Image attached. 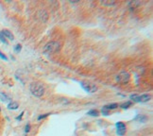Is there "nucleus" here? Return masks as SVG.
Segmentation results:
<instances>
[{"label": "nucleus", "mask_w": 153, "mask_h": 136, "mask_svg": "<svg viewBox=\"0 0 153 136\" xmlns=\"http://www.w3.org/2000/svg\"><path fill=\"white\" fill-rule=\"evenodd\" d=\"M60 50H61V44L59 42H56V41H52V42L46 44L43 49L44 54L45 55L54 54V53H57Z\"/></svg>", "instance_id": "f257e3e1"}, {"label": "nucleus", "mask_w": 153, "mask_h": 136, "mask_svg": "<svg viewBox=\"0 0 153 136\" xmlns=\"http://www.w3.org/2000/svg\"><path fill=\"white\" fill-rule=\"evenodd\" d=\"M29 90H30V93L33 96L36 97H41L45 94V87L41 83H39V82H33V83H31L30 87H29Z\"/></svg>", "instance_id": "f03ea898"}, {"label": "nucleus", "mask_w": 153, "mask_h": 136, "mask_svg": "<svg viewBox=\"0 0 153 136\" xmlns=\"http://www.w3.org/2000/svg\"><path fill=\"white\" fill-rule=\"evenodd\" d=\"M131 99L134 102H138V103H143V102H148L150 99V96L149 94H144L142 96H137V94H131Z\"/></svg>", "instance_id": "7ed1b4c3"}, {"label": "nucleus", "mask_w": 153, "mask_h": 136, "mask_svg": "<svg viewBox=\"0 0 153 136\" xmlns=\"http://www.w3.org/2000/svg\"><path fill=\"white\" fill-rule=\"evenodd\" d=\"M129 79H131V76L128 72H121L118 76L116 77V80L117 82H119L121 84H126L129 81Z\"/></svg>", "instance_id": "20e7f679"}, {"label": "nucleus", "mask_w": 153, "mask_h": 136, "mask_svg": "<svg viewBox=\"0 0 153 136\" xmlns=\"http://www.w3.org/2000/svg\"><path fill=\"white\" fill-rule=\"evenodd\" d=\"M80 85L87 93H96L97 90V87L95 84L90 83V82H80Z\"/></svg>", "instance_id": "39448f33"}, {"label": "nucleus", "mask_w": 153, "mask_h": 136, "mask_svg": "<svg viewBox=\"0 0 153 136\" xmlns=\"http://www.w3.org/2000/svg\"><path fill=\"white\" fill-rule=\"evenodd\" d=\"M1 33L4 35V37L6 39H9L10 41H13V39H14L13 35V33H11L10 30H8V29H3V30L1 31Z\"/></svg>", "instance_id": "423d86ee"}, {"label": "nucleus", "mask_w": 153, "mask_h": 136, "mask_svg": "<svg viewBox=\"0 0 153 136\" xmlns=\"http://www.w3.org/2000/svg\"><path fill=\"white\" fill-rule=\"evenodd\" d=\"M0 98H1V100L5 103H10L11 101V98L8 96V94H6L4 93H0Z\"/></svg>", "instance_id": "0eeeda50"}, {"label": "nucleus", "mask_w": 153, "mask_h": 136, "mask_svg": "<svg viewBox=\"0 0 153 136\" xmlns=\"http://www.w3.org/2000/svg\"><path fill=\"white\" fill-rule=\"evenodd\" d=\"M18 107H19L18 103L15 102V101H10L7 106V108L9 110H17V109H18Z\"/></svg>", "instance_id": "6e6552de"}, {"label": "nucleus", "mask_w": 153, "mask_h": 136, "mask_svg": "<svg viewBox=\"0 0 153 136\" xmlns=\"http://www.w3.org/2000/svg\"><path fill=\"white\" fill-rule=\"evenodd\" d=\"M140 5H141L140 1H131L128 3V8L131 10H134V9L138 8V6H140Z\"/></svg>", "instance_id": "1a4fd4ad"}, {"label": "nucleus", "mask_w": 153, "mask_h": 136, "mask_svg": "<svg viewBox=\"0 0 153 136\" xmlns=\"http://www.w3.org/2000/svg\"><path fill=\"white\" fill-rule=\"evenodd\" d=\"M116 108H118V104L116 103H111V104H109L107 106H105V107H103L102 110H105V111H109V110H114Z\"/></svg>", "instance_id": "9d476101"}, {"label": "nucleus", "mask_w": 153, "mask_h": 136, "mask_svg": "<svg viewBox=\"0 0 153 136\" xmlns=\"http://www.w3.org/2000/svg\"><path fill=\"white\" fill-rule=\"evenodd\" d=\"M148 119H149V118L146 117V115H143V114H139V115H137L136 117H135V120H137L139 122H143V123L146 122V121H148Z\"/></svg>", "instance_id": "9b49d317"}, {"label": "nucleus", "mask_w": 153, "mask_h": 136, "mask_svg": "<svg viewBox=\"0 0 153 136\" xmlns=\"http://www.w3.org/2000/svg\"><path fill=\"white\" fill-rule=\"evenodd\" d=\"M116 128H117V132L126 131V126H125V124H124V123H122V122L116 123Z\"/></svg>", "instance_id": "f8f14e48"}, {"label": "nucleus", "mask_w": 153, "mask_h": 136, "mask_svg": "<svg viewBox=\"0 0 153 136\" xmlns=\"http://www.w3.org/2000/svg\"><path fill=\"white\" fill-rule=\"evenodd\" d=\"M115 1H101V4L103 5V6H106V7H111V6H114V5H115Z\"/></svg>", "instance_id": "ddd939ff"}, {"label": "nucleus", "mask_w": 153, "mask_h": 136, "mask_svg": "<svg viewBox=\"0 0 153 136\" xmlns=\"http://www.w3.org/2000/svg\"><path fill=\"white\" fill-rule=\"evenodd\" d=\"M88 115L91 116H98V111L97 110H91L88 111Z\"/></svg>", "instance_id": "4468645a"}, {"label": "nucleus", "mask_w": 153, "mask_h": 136, "mask_svg": "<svg viewBox=\"0 0 153 136\" xmlns=\"http://www.w3.org/2000/svg\"><path fill=\"white\" fill-rule=\"evenodd\" d=\"M131 105V101H127V102H125V103H123V104L120 106V107H121L122 109H128Z\"/></svg>", "instance_id": "2eb2a0df"}, {"label": "nucleus", "mask_w": 153, "mask_h": 136, "mask_svg": "<svg viewBox=\"0 0 153 136\" xmlns=\"http://www.w3.org/2000/svg\"><path fill=\"white\" fill-rule=\"evenodd\" d=\"M0 42H2L3 44H5V45H8V41H7V39H6L5 37H4V35L0 32Z\"/></svg>", "instance_id": "dca6fc26"}, {"label": "nucleus", "mask_w": 153, "mask_h": 136, "mask_svg": "<svg viewBox=\"0 0 153 136\" xmlns=\"http://www.w3.org/2000/svg\"><path fill=\"white\" fill-rule=\"evenodd\" d=\"M21 49H22V45H16L14 46V51H15L16 53H19V52L21 51Z\"/></svg>", "instance_id": "f3484780"}, {"label": "nucleus", "mask_w": 153, "mask_h": 136, "mask_svg": "<svg viewBox=\"0 0 153 136\" xmlns=\"http://www.w3.org/2000/svg\"><path fill=\"white\" fill-rule=\"evenodd\" d=\"M0 59H2V60H4V61H8V57L5 54H3L1 51H0Z\"/></svg>", "instance_id": "a211bd4d"}, {"label": "nucleus", "mask_w": 153, "mask_h": 136, "mask_svg": "<svg viewBox=\"0 0 153 136\" xmlns=\"http://www.w3.org/2000/svg\"><path fill=\"white\" fill-rule=\"evenodd\" d=\"M48 114H44V115H40V116L38 117V120L44 119V118H45L46 116H48Z\"/></svg>", "instance_id": "6ab92c4d"}, {"label": "nucleus", "mask_w": 153, "mask_h": 136, "mask_svg": "<svg viewBox=\"0 0 153 136\" xmlns=\"http://www.w3.org/2000/svg\"><path fill=\"white\" fill-rule=\"evenodd\" d=\"M29 131H30V125L27 124V125L26 126V132H28Z\"/></svg>", "instance_id": "aec40b11"}, {"label": "nucleus", "mask_w": 153, "mask_h": 136, "mask_svg": "<svg viewBox=\"0 0 153 136\" xmlns=\"http://www.w3.org/2000/svg\"><path fill=\"white\" fill-rule=\"evenodd\" d=\"M102 114L104 115H109V111H105V110H102Z\"/></svg>", "instance_id": "412c9836"}, {"label": "nucleus", "mask_w": 153, "mask_h": 136, "mask_svg": "<svg viewBox=\"0 0 153 136\" xmlns=\"http://www.w3.org/2000/svg\"><path fill=\"white\" fill-rule=\"evenodd\" d=\"M23 114H24V113H22V114H21V115H19L18 117H16V119H17V120H20L21 118H22V116H23Z\"/></svg>", "instance_id": "4be33fe9"}]
</instances>
